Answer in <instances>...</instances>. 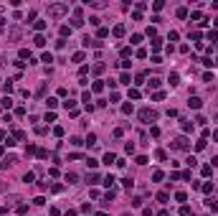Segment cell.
<instances>
[{
  "instance_id": "obj_1",
  "label": "cell",
  "mask_w": 218,
  "mask_h": 216,
  "mask_svg": "<svg viewBox=\"0 0 218 216\" xmlns=\"http://www.w3.org/2000/svg\"><path fill=\"white\" fill-rule=\"evenodd\" d=\"M69 13V5L66 3H53V5H48V18H61V16H66Z\"/></svg>"
},
{
  "instance_id": "obj_2",
  "label": "cell",
  "mask_w": 218,
  "mask_h": 216,
  "mask_svg": "<svg viewBox=\"0 0 218 216\" xmlns=\"http://www.w3.org/2000/svg\"><path fill=\"white\" fill-rule=\"evenodd\" d=\"M139 120L142 122H155L157 120V112H155L152 107H145V110H139Z\"/></svg>"
},
{
  "instance_id": "obj_3",
  "label": "cell",
  "mask_w": 218,
  "mask_h": 216,
  "mask_svg": "<svg viewBox=\"0 0 218 216\" xmlns=\"http://www.w3.org/2000/svg\"><path fill=\"white\" fill-rule=\"evenodd\" d=\"M173 148H175V150H188V148H190V142H188V138H183V135H180V138L173 142Z\"/></svg>"
},
{
  "instance_id": "obj_4",
  "label": "cell",
  "mask_w": 218,
  "mask_h": 216,
  "mask_svg": "<svg viewBox=\"0 0 218 216\" xmlns=\"http://www.w3.org/2000/svg\"><path fill=\"white\" fill-rule=\"evenodd\" d=\"M8 38H10V43H15V41L20 38V28H15V26L8 28Z\"/></svg>"
},
{
  "instance_id": "obj_5",
  "label": "cell",
  "mask_w": 218,
  "mask_h": 216,
  "mask_svg": "<svg viewBox=\"0 0 218 216\" xmlns=\"http://www.w3.org/2000/svg\"><path fill=\"white\" fill-rule=\"evenodd\" d=\"M206 208H208L210 214H216V211H218V201H216V198H206Z\"/></svg>"
},
{
  "instance_id": "obj_6",
  "label": "cell",
  "mask_w": 218,
  "mask_h": 216,
  "mask_svg": "<svg viewBox=\"0 0 218 216\" xmlns=\"http://www.w3.org/2000/svg\"><path fill=\"white\" fill-rule=\"evenodd\" d=\"M124 31H127V28H124V23H117L114 28H112V33H114L117 38H122V36H124Z\"/></svg>"
},
{
  "instance_id": "obj_7",
  "label": "cell",
  "mask_w": 218,
  "mask_h": 216,
  "mask_svg": "<svg viewBox=\"0 0 218 216\" xmlns=\"http://www.w3.org/2000/svg\"><path fill=\"white\" fill-rule=\"evenodd\" d=\"M15 163H18V160H15V155H8L3 163H0V168H10V165H15Z\"/></svg>"
},
{
  "instance_id": "obj_8",
  "label": "cell",
  "mask_w": 218,
  "mask_h": 216,
  "mask_svg": "<svg viewBox=\"0 0 218 216\" xmlns=\"http://www.w3.org/2000/svg\"><path fill=\"white\" fill-rule=\"evenodd\" d=\"M119 183H122V186H124L127 191H132V186H135V178H132V176H127V178H122Z\"/></svg>"
},
{
  "instance_id": "obj_9",
  "label": "cell",
  "mask_w": 218,
  "mask_h": 216,
  "mask_svg": "<svg viewBox=\"0 0 218 216\" xmlns=\"http://www.w3.org/2000/svg\"><path fill=\"white\" fill-rule=\"evenodd\" d=\"M84 46H86V48H89V46H91V48H99L102 43H99V41H94V38H89V36H86V38H84Z\"/></svg>"
},
{
  "instance_id": "obj_10",
  "label": "cell",
  "mask_w": 218,
  "mask_h": 216,
  "mask_svg": "<svg viewBox=\"0 0 218 216\" xmlns=\"http://www.w3.org/2000/svg\"><path fill=\"white\" fill-rule=\"evenodd\" d=\"M188 104H190L193 110H200V99H198V97H190V99H188Z\"/></svg>"
},
{
  "instance_id": "obj_11",
  "label": "cell",
  "mask_w": 218,
  "mask_h": 216,
  "mask_svg": "<svg viewBox=\"0 0 218 216\" xmlns=\"http://www.w3.org/2000/svg\"><path fill=\"white\" fill-rule=\"evenodd\" d=\"M180 127H183V130H185V132H188V130H193V122H190V120H185V117H183V120H180Z\"/></svg>"
},
{
  "instance_id": "obj_12",
  "label": "cell",
  "mask_w": 218,
  "mask_h": 216,
  "mask_svg": "<svg viewBox=\"0 0 218 216\" xmlns=\"http://www.w3.org/2000/svg\"><path fill=\"white\" fill-rule=\"evenodd\" d=\"M33 43H36V46H38V48H43V46H46V38H43V36H41V33H38V36H36V38H33Z\"/></svg>"
},
{
  "instance_id": "obj_13",
  "label": "cell",
  "mask_w": 218,
  "mask_h": 216,
  "mask_svg": "<svg viewBox=\"0 0 218 216\" xmlns=\"http://www.w3.org/2000/svg\"><path fill=\"white\" fill-rule=\"evenodd\" d=\"M163 178H165V173H163V170H155V173H152V181H155V183H160Z\"/></svg>"
},
{
  "instance_id": "obj_14",
  "label": "cell",
  "mask_w": 218,
  "mask_h": 216,
  "mask_svg": "<svg viewBox=\"0 0 218 216\" xmlns=\"http://www.w3.org/2000/svg\"><path fill=\"white\" fill-rule=\"evenodd\" d=\"M20 59H28V61H33V56H31V51H28V48H20Z\"/></svg>"
},
{
  "instance_id": "obj_15",
  "label": "cell",
  "mask_w": 218,
  "mask_h": 216,
  "mask_svg": "<svg viewBox=\"0 0 218 216\" xmlns=\"http://www.w3.org/2000/svg\"><path fill=\"white\" fill-rule=\"evenodd\" d=\"M129 43H132V46H139V43H142V36H139V33H135V36L129 38Z\"/></svg>"
},
{
  "instance_id": "obj_16",
  "label": "cell",
  "mask_w": 218,
  "mask_h": 216,
  "mask_svg": "<svg viewBox=\"0 0 218 216\" xmlns=\"http://www.w3.org/2000/svg\"><path fill=\"white\" fill-rule=\"evenodd\" d=\"M84 59H86V54H84V51H76V54H74V61H76V64H81Z\"/></svg>"
},
{
  "instance_id": "obj_17",
  "label": "cell",
  "mask_w": 218,
  "mask_h": 216,
  "mask_svg": "<svg viewBox=\"0 0 218 216\" xmlns=\"http://www.w3.org/2000/svg\"><path fill=\"white\" fill-rule=\"evenodd\" d=\"M104 163H107V165L109 163H117V155L114 153H107V155H104Z\"/></svg>"
},
{
  "instance_id": "obj_18",
  "label": "cell",
  "mask_w": 218,
  "mask_h": 216,
  "mask_svg": "<svg viewBox=\"0 0 218 216\" xmlns=\"http://www.w3.org/2000/svg\"><path fill=\"white\" fill-rule=\"evenodd\" d=\"M167 82H170V86H178V84H180V76H178V74H170Z\"/></svg>"
},
{
  "instance_id": "obj_19",
  "label": "cell",
  "mask_w": 218,
  "mask_h": 216,
  "mask_svg": "<svg viewBox=\"0 0 218 216\" xmlns=\"http://www.w3.org/2000/svg\"><path fill=\"white\" fill-rule=\"evenodd\" d=\"M66 36H71V26H61V38H66Z\"/></svg>"
},
{
  "instance_id": "obj_20",
  "label": "cell",
  "mask_w": 218,
  "mask_h": 216,
  "mask_svg": "<svg viewBox=\"0 0 218 216\" xmlns=\"http://www.w3.org/2000/svg\"><path fill=\"white\" fill-rule=\"evenodd\" d=\"M79 181V176H76V173H66V183H76Z\"/></svg>"
},
{
  "instance_id": "obj_21",
  "label": "cell",
  "mask_w": 218,
  "mask_h": 216,
  "mask_svg": "<svg viewBox=\"0 0 218 216\" xmlns=\"http://www.w3.org/2000/svg\"><path fill=\"white\" fill-rule=\"evenodd\" d=\"M86 183H99V176H96V173H89V176H86Z\"/></svg>"
},
{
  "instance_id": "obj_22",
  "label": "cell",
  "mask_w": 218,
  "mask_h": 216,
  "mask_svg": "<svg viewBox=\"0 0 218 216\" xmlns=\"http://www.w3.org/2000/svg\"><path fill=\"white\" fill-rule=\"evenodd\" d=\"M129 82H132V76L127 74V71H124V74H122V76H119V84H129Z\"/></svg>"
},
{
  "instance_id": "obj_23",
  "label": "cell",
  "mask_w": 218,
  "mask_h": 216,
  "mask_svg": "<svg viewBox=\"0 0 218 216\" xmlns=\"http://www.w3.org/2000/svg\"><path fill=\"white\" fill-rule=\"evenodd\" d=\"M160 84H163V82H160V79H150V82H147V86H150V89H157Z\"/></svg>"
},
{
  "instance_id": "obj_24",
  "label": "cell",
  "mask_w": 218,
  "mask_h": 216,
  "mask_svg": "<svg viewBox=\"0 0 218 216\" xmlns=\"http://www.w3.org/2000/svg\"><path fill=\"white\" fill-rule=\"evenodd\" d=\"M33 28H36V31H43V28H46V20H36V23H33Z\"/></svg>"
},
{
  "instance_id": "obj_25",
  "label": "cell",
  "mask_w": 218,
  "mask_h": 216,
  "mask_svg": "<svg viewBox=\"0 0 218 216\" xmlns=\"http://www.w3.org/2000/svg\"><path fill=\"white\" fill-rule=\"evenodd\" d=\"M46 104L51 107V110H56V107H59V99H53V97H51V99H46Z\"/></svg>"
},
{
  "instance_id": "obj_26",
  "label": "cell",
  "mask_w": 218,
  "mask_h": 216,
  "mask_svg": "<svg viewBox=\"0 0 218 216\" xmlns=\"http://www.w3.org/2000/svg\"><path fill=\"white\" fill-rule=\"evenodd\" d=\"M86 145H96V135H94V132L86 135Z\"/></svg>"
},
{
  "instance_id": "obj_27",
  "label": "cell",
  "mask_w": 218,
  "mask_h": 216,
  "mask_svg": "<svg viewBox=\"0 0 218 216\" xmlns=\"http://www.w3.org/2000/svg\"><path fill=\"white\" fill-rule=\"evenodd\" d=\"M155 158H157V160H167V153H165V150H157V153H155Z\"/></svg>"
},
{
  "instance_id": "obj_28",
  "label": "cell",
  "mask_w": 218,
  "mask_h": 216,
  "mask_svg": "<svg viewBox=\"0 0 218 216\" xmlns=\"http://www.w3.org/2000/svg\"><path fill=\"white\" fill-rule=\"evenodd\" d=\"M200 191H203V193H210V191H213V183H203Z\"/></svg>"
},
{
  "instance_id": "obj_29",
  "label": "cell",
  "mask_w": 218,
  "mask_h": 216,
  "mask_svg": "<svg viewBox=\"0 0 218 216\" xmlns=\"http://www.w3.org/2000/svg\"><path fill=\"white\" fill-rule=\"evenodd\" d=\"M180 216H193V211H190V206H183V208H180Z\"/></svg>"
},
{
  "instance_id": "obj_30",
  "label": "cell",
  "mask_w": 218,
  "mask_h": 216,
  "mask_svg": "<svg viewBox=\"0 0 218 216\" xmlns=\"http://www.w3.org/2000/svg\"><path fill=\"white\" fill-rule=\"evenodd\" d=\"M41 61H46V64H51V61H53V54H48V51H46L43 56H41Z\"/></svg>"
},
{
  "instance_id": "obj_31",
  "label": "cell",
  "mask_w": 218,
  "mask_h": 216,
  "mask_svg": "<svg viewBox=\"0 0 218 216\" xmlns=\"http://www.w3.org/2000/svg\"><path fill=\"white\" fill-rule=\"evenodd\" d=\"M64 107H66V110H69V112H71V110H74V107H76V102H74V99H66V102H64Z\"/></svg>"
},
{
  "instance_id": "obj_32",
  "label": "cell",
  "mask_w": 218,
  "mask_h": 216,
  "mask_svg": "<svg viewBox=\"0 0 218 216\" xmlns=\"http://www.w3.org/2000/svg\"><path fill=\"white\" fill-rule=\"evenodd\" d=\"M152 48H155V51H160V48H163V41L155 38V41H152Z\"/></svg>"
},
{
  "instance_id": "obj_33",
  "label": "cell",
  "mask_w": 218,
  "mask_h": 216,
  "mask_svg": "<svg viewBox=\"0 0 218 216\" xmlns=\"http://www.w3.org/2000/svg\"><path fill=\"white\" fill-rule=\"evenodd\" d=\"M53 135H56V138H61V135H64V127L56 125V127H53Z\"/></svg>"
},
{
  "instance_id": "obj_34",
  "label": "cell",
  "mask_w": 218,
  "mask_h": 216,
  "mask_svg": "<svg viewBox=\"0 0 218 216\" xmlns=\"http://www.w3.org/2000/svg\"><path fill=\"white\" fill-rule=\"evenodd\" d=\"M104 69H107V66H104V64H94V74H102Z\"/></svg>"
},
{
  "instance_id": "obj_35",
  "label": "cell",
  "mask_w": 218,
  "mask_h": 216,
  "mask_svg": "<svg viewBox=\"0 0 218 216\" xmlns=\"http://www.w3.org/2000/svg\"><path fill=\"white\" fill-rule=\"evenodd\" d=\"M33 153H38L36 145H25V155H33Z\"/></svg>"
},
{
  "instance_id": "obj_36",
  "label": "cell",
  "mask_w": 218,
  "mask_h": 216,
  "mask_svg": "<svg viewBox=\"0 0 218 216\" xmlns=\"http://www.w3.org/2000/svg\"><path fill=\"white\" fill-rule=\"evenodd\" d=\"M124 153L132 155V153H135V145H132V142H127V145H124Z\"/></svg>"
},
{
  "instance_id": "obj_37",
  "label": "cell",
  "mask_w": 218,
  "mask_h": 216,
  "mask_svg": "<svg viewBox=\"0 0 218 216\" xmlns=\"http://www.w3.org/2000/svg\"><path fill=\"white\" fill-rule=\"evenodd\" d=\"M86 165H89V168H91V170H94V168H96V165H99V163H96V160H94V158H86Z\"/></svg>"
},
{
  "instance_id": "obj_38",
  "label": "cell",
  "mask_w": 218,
  "mask_h": 216,
  "mask_svg": "<svg viewBox=\"0 0 218 216\" xmlns=\"http://www.w3.org/2000/svg\"><path fill=\"white\" fill-rule=\"evenodd\" d=\"M104 186H107V188H109V186H114V176H107V178H104Z\"/></svg>"
},
{
  "instance_id": "obj_39",
  "label": "cell",
  "mask_w": 218,
  "mask_h": 216,
  "mask_svg": "<svg viewBox=\"0 0 218 216\" xmlns=\"http://www.w3.org/2000/svg\"><path fill=\"white\" fill-rule=\"evenodd\" d=\"M188 196H185V193H183V191H178V193H175V201H180V204H183V201H185Z\"/></svg>"
},
{
  "instance_id": "obj_40",
  "label": "cell",
  "mask_w": 218,
  "mask_h": 216,
  "mask_svg": "<svg viewBox=\"0 0 218 216\" xmlns=\"http://www.w3.org/2000/svg\"><path fill=\"white\" fill-rule=\"evenodd\" d=\"M91 89H94V92H102V89H104V82H94V86H91Z\"/></svg>"
},
{
  "instance_id": "obj_41",
  "label": "cell",
  "mask_w": 218,
  "mask_h": 216,
  "mask_svg": "<svg viewBox=\"0 0 218 216\" xmlns=\"http://www.w3.org/2000/svg\"><path fill=\"white\" fill-rule=\"evenodd\" d=\"M3 89H5V92H13V79H8V82L3 84Z\"/></svg>"
},
{
  "instance_id": "obj_42",
  "label": "cell",
  "mask_w": 218,
  "mask_h": 216,
  "mask_svg": "<svg viewBox=\"0 0 218 216\" xmlns=\"http://www.w3.org/2000/svg\"><path fill=\"white\" fill-rule=\"evenodd\" d=\"M137 165H147V155H137Z\"/></svg>"
},
{
  "instance_id": "obj_43",
  "label": "cell",
  "mask_w": 218,
  "mask_h": 216,
  "mask_svg": "<svg viewBox=\"0 0 218 216\" xmlns=\"http://www.w3.org/2000/svg\"><path fill=\"white\" fill-rule=\"evenodd\" d=\"M163 97H165V92H155V94H152V99H155V102H160Z\"/></svg>"
},
{
  "instance_id": "obj_44",
  "label": "cell",
  "mask_w": 218,
  "mask_h": 216,
  "mask_svg": "<svg viewBox=\"0 0 218 216\" xmlns=\"http://www.w3.org/2000/svg\"><path fill=\"white\" fill-rule=\"evenodd\" d=\"M13 135H15V140H25V135L20 132V130H13Z\"/></svg>"
},
{
  "instance_id": "obj_45",
  "label": "cell",
  "mask_w": 218,
  "mask_h": 216,
  "mask_svg": "<svg viewBox=\"0 0 218 216\" xmlns=\"http://www.w3.org/2000/svg\"><path fill=\"white\" fill-rule=\"evenodd\" d=\"M33 178H36L33 173H25V176H23V181H25V183H33Z\"/></svg>"
},
{
  "instance_id": "obj_46",
  "label": "cell",
  "mask_w": 218,
  "mask_h": 216,
  "mask_svg": "<svg viewBox=\"0 0 218 216\" xmlns=\"http://www.w3.org/2000/svg\"><path fill=\"white\" fill-rule=\"evenodd\" d=\"M109 36V28H99V38H107Z\"/></svg>"
},
{
  "instance_id": "obj_47",
  "label": "cell",
  "mask_w": 218,
  "mask_h": 216,
  "mask_svg": "<svg viewBox=\"0 0 218 216\" xmlns=\"http://www.w3.org/2000/svg\"><path fill=\"white\" fill-rule=\"evenodd\" d=\"M203 148H206V140H203V138H200L198 142H195V150H203Z\"/></svg>"
},
{
  "instance_id": "obj_48",
  "label": "cell",
  "mask_w": 218,
  "mask_h": 216,
  "mask_svg": "<svg viewBox=\"0 0 218 216\" xmlns=\"http://www.w3.org/2000/svg\"><path fill=\"white\" fill-rule=\"evenodd\" d=\"M185 163H188V165H190V168H195V165H198V160H195V158H193V155H190V158H188V160H185Z\"/></svg>"
},
{
  "instance_id": "obj_49",
  "label": "cell",
  "mask_w": 218,
  "mask_h": 216,
  "mask_svg": "<svg viewBox=\"0 0 218 216\" xmlns=\"http://www.w3.org/2000/svg\"><path fill=\"white\" fill-rule=\"evenodd\" d=\"M25 211H28V206H25V204H20V206H18V214H20V216H25Z\"/></svg>"
},
{
  "instance_id": "obj_50",
  "label": "cell",
  "mask_w": 218,
  "mask_h": 216,
  "mask_svg": "<svg viewBox=\"0 0 218 216\" xmlns=\"http://www.w3.org/2000/svg\"><path fill=\"white\" fill-rule=\"evenodd\" d=\"M178 18H188V10L185 8H178Z\"/></svg>"
},
{
  "instance_id": "obj_51",
  "label": "cell",
  "mask_w": 218,
  "mask_h": 216,
  "mask_svg": "<svg viewBox=\"0 0 218 216\" xmlns=\"http://www.w3.org/2000/svg\"><path fill=\"white\" fill-rule=\"evenodd\" d=\"M208 41H218V31H210L208 33Z\"/></svg>"
},
{
  "instance_id": "obj_52",
  "label": "cell",
  "mask_w": 218,
  "mask_h": 216,
  "mask_svg": "<svg viewBox=\"0 0 218 216\" xmlns=\"http://www.w3.org/2000/svg\"><path fill=\"white\" fill-rule=\"evenodd\" d=\"M46 122H56V114L53 112H46Z\"/></svg>"
},
{
  "instance_id": "obj_53",
  "label": "cell",
  "mask_w": 218,
  "mask_h": 216,
  "mask_svg": "<svg viewBox=\"0 0 218 216\" xmlns=\"http://www.w3.org/2000/svg\"><path fill=\"white\" fill-rule=\"evenodd\" d=\"M8 140V135H5V130H0V142H5Z\"/></svg>"
},
{
  "instance_id": "obj_54",
  "label": "cell",
  "mask_w": 218,
  "mask_h": 216,
  "mask_svg": "<svg viewBox=\"0 0 218 216\" xmlns=\"http://www.w3.org/2000/svg\"><path fill=\"white\" fill-rule=\"evenodd\" d=\"M157 216H170V214H167V211H165V208H163V211H157Z\"/></svg>"
},
{
  "instance_id": "obj_55",
  "label": "cell",
  "mask_w": 218,
  "mask_h": 216,
  "mask_svg": "<svg viewBox=\"0 0 218 216\" xmlns=\"http://www.w3.org/2000/svg\"><path fill=\"white\" fill-rule=\"evenodd\" d=\"M213 140H218V130H216V132H213Z\"/></svg>"
},
{
  "instance_id": "obj_56",
  "label": "cell",
  "mask_w": 218,
  "mask_h": 216,
  "mask_svg": "<svg viewBox=\"0 0 218 216\" xmlns=\"http://www.w3.org/2000/svg\"><path fill=\"white\" fill-rule=\"evenodd\" d=\"M96 216H109V214H104V211H99V214H96Z\"/></svg>"
},
{
  "instance_id": "obj_57",
  "label": "cell",
  "mask_w": 218,
  "mask_h": 216,
  "mask_svg": "<svg viewBox=\"0 0 218 216\" xmlns=\"http://www.w3.org/2000/svg\"><path fill=\"white\" fill-rule=\"evenodd\" d=\"M0 66H3V56H0Z\"/></svg>"
},
{
  "instance_id": "obj_58",
  "label": "cell",
  "mask_w": 218,
  "mask_h": 216,
  "mask_svg": "<svg viewBox=\"0 0 218 216\" xmlns=\"http://www.w3.org/2000/svg\"><path fill=\"white\" fill-rule=\"evenodd\" d=\"M213 64H216V66H218V59H216V61H213Z\"/></svg>"
}]
</instances>
